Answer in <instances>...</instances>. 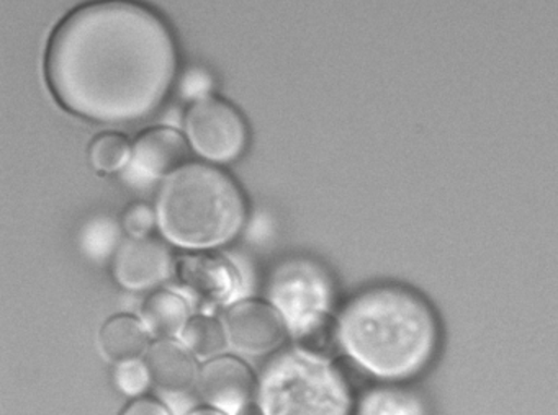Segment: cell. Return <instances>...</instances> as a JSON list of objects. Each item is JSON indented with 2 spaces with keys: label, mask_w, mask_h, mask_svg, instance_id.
Here are the masks:
<instances>
[{
  "label": "cell",
  "mask_w": 558,
  "mask_h": 415,
  "mask_svg": "<svg viewBox=\"0 0 558 415\" xmlns=\"http://www.w3.org/2000/svg\"><path fill=\"white\" fill-rule=\"evenodd\" d=\"M174 33L138 0H94L54 28L45 56L48 87L61 107L97 123L151 117L178 75Z\"/></svg>",
  "instance_id": "obj_1"
},
{
  "label": "cell",
  "mask_w": 558,
  "mask_h": 415,
  "mask_svg": "<svg viewBox=\"0 0 558 415\" xmlns=\"http://www.w3.org/2000/svg\"><path fill=\"white\" fill-rule=\"evenodd\" d=\"M345 355L375 378L403 381L426 368L437 346L430 307L404 288L378 286L349 301L336 324Z\"/></svg>",
  "instance_id": "obj_2"
},
{
  "label": "cell",
  "mask_w": 558,
  "mask_h": 415,
  "mask_svg": "<svg viewBox=\"0 0 558 415\" xmlns=\"http://www.w3.org/2000/svg\"><path fill=\"white\" fill-rule=\"evenodd\" d=\"M158 225L184 248H211L233 241L246 221V199L218 167L189 162L169 173L159 190Z\"/></svg>",
  "instance_id": "obj_3"
},
{
  "label": "cell",
  "mask_w": 558,
  "mask_h": 415,
  "mask_svg": "<svg viewBox=\"0 0 558 415\" xmlns=\"http://www.w3.org/2000/svg\"><path fill=\"white\" fill-rule=\"evenodd\" d=\"M263 415H348L351 395L328 359L306 350L276 356L260 379Z\"/></svg>",
  "instance_id": "obj_4"
},
{
  "label": "cell",
  "mask_w": 558,
  "mask_h": 415,
  "mask_svg": "<svg viewBox=\"0 0 558 415\" xmlns=\"http://www.w3.org/2000/svg\"><path fill=\"white\" fill-rule=\"evenodd\" d=\"M269 297L296 337L329 317L331 288L323 271L310 261H289L277 268Z\"/></svg>",
  "instance_id": "obj_5"
},
{
  "label": "cell",
  "mask_w": 558,
  "mask_h": 415,
  "mask_svg": "<svg viewBox=\"0 0 558 415\" xmlns=\"http://www.w3.org/2000/svg\"><path fill=\"white\" fill-rule=\"evenodd\" d=\"M185 133L202 157L218 163L240 159L250 139L241 111L215 95L191 105L185 113Z\"/></svg>",
  "instance_id": "obj_6"
},
{
  "label": "cell",
  "mask_w": 558,
  "mask_h": 415,
  "mask_svg": "<svg viewBox=\"0 0 558 415\" xmlns=\"http://www.w3.org/2000/svg\"><path fill=\"white\" fill-rule=\"evenodd\" d=\"M228 340L241 353L264 355L286 340V320L279 310L263 301L236 304L225 319Z\"/></svg>",
  "instance_id": "obj_7"
},
{
  "label": "cell",
  "mask_w": 558,
  "mask_h": 415,
  "mask_svg": "<svg viewBox=\"0 0 558 415\" xmlns=\"http://www.w3.org/2000/svg\"><path fill=\"white\" fill-rule=\"evenodd\" d=\"M169 248L158 239L130 237L117 251L113 273L126 290H149L171 274Z\"/></svg>",
  "instance_id": "obj_8"
},
{
  "label": "cell",
  "mask_w": 558,
  "mask_h": 415,
  "mask_svg": "<svg viewBox=\"0 0 558 415\" xmlns=\"http://www.w3.org/2000/svg\"><path fill=\"white\" fill-rule=\"evenodd\" d=\"M198 391L205 402L227 415H238L253 402L251 369L233 356L207 363L198 376Z\"/></svg>",
  "instance_id": "obj_9"
},
{
  "label": "cell",
  "mask_w": 558,
  "mask_h": 415,
  "mask_svg": "<svg viewBox=\"0 0 558 415\" xmlns=\"http://www.w3.org/2000/svg\"><path fill=\"white\" fill-rule=\"evenodd\" d=\"M187 154L184 134L174 127H151L136 137L126 169L136 179L153 182L184 166Z\"/></svg>",
  "instance_id": "obj_10"
},
{
  "label": "cell",
  "mask_w": 558,
  "mask_h": 415,
  "mask_svg": "<svg viewBox=\"0 0 558 415\" xmlns=\"http://www.w3.org/2000/svg\"><path fill=\"white\" fill-rule=\"evenodd\" d=\"M178 273L182 283L202 300H228L238 288L234 268L225 258L215 255H191L181 258Z\"/></svg>",
  "instance_id": "obj_11"
},
{
  "label": "cell",
  "mask_w": 558,
  "mask_h": 415,
  "mask_svg": "<svg viewBox=\"0 0 558 415\" xmlns=\"http://www.w3.org/2000/svg\"><path fill=\"white\" fill-rule=\"evenodd\" d=\"M151 381L165 392H185L198 382L194 358L181 343L158 340L146 352Z\"/></svg>",
  "instance_id": "obj_12"
},
{
  "label": "cell",
  "mask_w": 558,
  "mask_h": 415,
  "mask_svg": "<svg viewBox=\"0 0 558 415\" xmlns=\"http://www.w3.org/2000/svg\"><path fill=\"white\" fill-rule=\"evenodd\" d=\"M99 346L110 362L122 363L140 358L148 352V330L132 316H116L104 324Z\"/></svg>",
  "instance_id": "obj_13"
},
{
  "label": "cell",
  "mask_w": 558,
  "mask_h": 415,
  "mask_svg": "<svg viewBox=\"0 0 558 415\" xmlns=\"http://www.w3.org/2000/svg\"><path fill=\"white\" fill-rule=\"evenodd\" d=\"M142 320L146 330L158 339L181 335L189 322L187 303L171 291H156L143 304Z\"/></svg>",
  "instance_id": "obj_14"
},
{
  "label": "cell",
  "mask_w": 558,
  "mask_h": 415,
  "mask_svg": "<svg viewBox=\"0 0 558 415\" xmlns=\"http://www.w3.org/2000/svg\"><path fill=\"white\" fill-rule=\"evenodd\" d=\"M182 343L201 358L217 355L227 345V329L214 317L197 316L189 320L181 333Z\"/></svg>",
  "instance_id": "obj_15"
},
{
  "label": "cell",
  "mask_w": 558,
  "mask_h": 415,
  "mask_svg": "<svg viewBox=\"0 0 558 415\" xmlns=\"http://www.w3.org/2000/svg\"><path fill=\"white\" fill-rule=\"evenodd\" d=\"M129 137L122 133H104L94 139L90 146V162L96 170L104 173L119 172L129 166L132 157Z\"/></svg>",
  "instance_id": "obj_16"
},
{
  "label": "cell",
  "mask_w": 558,
  "mask_h": 415,
  "mask_svg": "<svg viewBox=\"0 0 558 415\" xmlns=\"http://www.w3.org/2000/svg\"><path fill=\"white\" fill-rule=\"evenodd\" d=\"M120 241V225L110 218H97L87 222L81 235V245L87 257L104 260L109 257Z\"/></svg>",
  "instance_id": "obj_17"
},
{
  "label": "cell",
  "mask_w": 558,
  "mask_h": 415,
  "mask_svg": "<svg viewBox=\"0 0 558 415\" xmlns=\"http://www.w3.org/2000/svg\"><path fill=\"white\" fill-rule=\"evenodd\" d=\"M361 415H421V407L413 395L395 389H377L365 395Z\"/></svg>",
  "instance_id": "obj_18"
},
{
  "label": "cell",
  "mask_w": 558,
  "mask_h": 415,
  "mask_svg": "<svg viewBox=\"0 0 558 415\" xmlns=\"http://www.w3.org/2000/svg\"><path fill=\"white\" fill-rule=\"evenodd\" d=\"M151 381L148 366L138 358L129 359L117 365L116 385L123 394L140 395L146 391Z\"/></svg>",
  "instance_id": "obj_19"
},
{
  "label": "cell",
  "mask_w": 558,
  "mask_h": 415,
  "mask_svg": "<svg viewBox=\"0 0 558 415\" xmlns=\"http://www.w3.org/2000/svg\"><path fill=\"white\" fill-rule=\"evenodd\" d=\"M179 88H181V97L194 103V101L202 100V98L210 97L211 88H214V77L207 69L194 65V68H189L184 72Z\"/></svg>",
  "instance_id": "obj_20"
},
{
  "label": "cell",
  "mask_w": 558,
  "mask_h": 415,
  "mask_svg": "<svg viewBox=\"0 0 558 415\" xmlns=\"http://www.w3.org/2000/svg\"><path fill=\"white\" fill-rule=\"evenodd\" d=\"M156 222H158V215L145 203L130 206L123 215V228L129 232L130 237H146Z\"/></svg>",
  "instance_id": "obj_21"
},
{
  "label": "cell",
  "mask_w": 558,
  "mask_h": 415,
  "mask_svg": "<svg viewBox=\"0 0 558 415\" xmlns=\"http://www.w3.org/2000/svg\"><path fill=\"white\" fill-rule=\"evenodd\" d=\"M120 415H171L165 405L153 399H138Z\"/></svg>",
  "instance_id": "obj_22"
},
{
  "label": "cell",
  "mask_w": 558,
  "mask_h": 415,
  "mask_svg": "<svg viewBox=\"0 0 558 415\" xmlns=\"http://www.w3.org/2000/svg\"><path fill=\"white\" fill-rule=\"evenodd\" d=\"M189 415H227L223 414V412L218 411V408H210V407H204V408H197V411L191 412Z\"/></svg>",
  "instance_id": "obj_23"
},
{
  "label": "cell",
  "mask_w": 558,
  "mask_h": 415,
  "mask_svg": "<svg viewBox=\"0 0 558 415\" xmlns=\"http://www.w3.org/2000/svg\"><path fill=\"white\" fill-rule=\"evenodd\" d=\"M238 415H263V411L251 402V404L246 405Z\"/></svg>",
  "instance_id": "obj_24"
}]
</instances>
